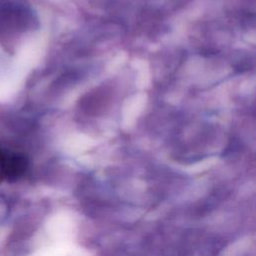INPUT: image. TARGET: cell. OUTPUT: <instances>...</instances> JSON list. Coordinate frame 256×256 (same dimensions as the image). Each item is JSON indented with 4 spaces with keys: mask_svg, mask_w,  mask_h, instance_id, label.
I'll use <instances>...</instances> for the list:
<instances>
[{
    "mask_svg": "<svg viewBox=\"0 0 256 256\" xmlns=\"http://www.w3.org/2000/svg\"><path fill=\"white\" fill-rule=\"evenodd\" d=\"M6 181L5 169V149L0 147V184Z\"/></svg>",
    "mask_w": 256,
    "mask_h": 256,
    "instance_id": "2",
    "label": "cell"
},
{
    "mask_svg": "<svg viewBox=\"0 0 256 256\" xmlns=\"http://www.w3.org/2000/svg\"><path fill=\"white\" fill-rule=\"evenodd\" d=\"M6 181L15 182L19 180L28 169V158L25 154L5 149Z\"/></svg>",
    "mask_w": 256,
    "mask_h": 256,
    "instance_id": "1",
    "label": "cell"
}]
</instances>
